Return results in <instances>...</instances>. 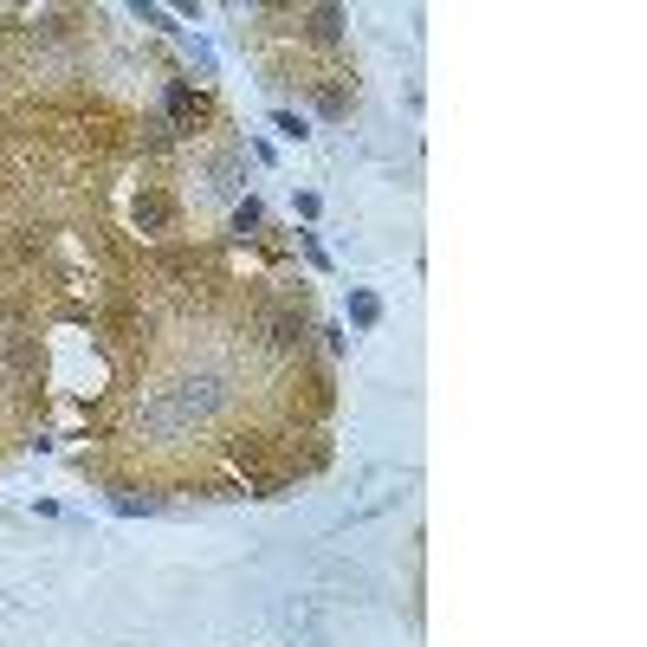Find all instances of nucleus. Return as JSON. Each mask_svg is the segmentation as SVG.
Masks as SVG:
<instances>
[{"mask_svg":"<svg viewBox=\"0 0 647 647\" xmlns=\"http://www.w3.org/2000/svg\"><path fill=\"white\" fill-rule=\"evenodd\" d=\"M220 402H227L220 376H182L175 389H162V395L143 402V428L149 434H182V428H195V421H208Z\"/></svg>","mask_w":647,"mask_h":647,"instance_id":"obj_1","label":"nucleus"},{"mask_svg":"<svg viewBox=\"0 0 647 647\" xmlns=\"http://www.w3.org/2000/svg\"><path fill=\"white\" fill-rule=\"evenodd\" d=\"M7 369H13V376H33V369H39V350H33V337H20V330L7 337Z\"/></svg>","mask_w":647,"mask_h":647,"instance_id":"obj_2","label":"nucleus"},{"mask_svg":"<svg viewBox=\"0 0 647 647\" xmlns=\"http://www.w3.org/2000/svg\"><path fill=\"white\" fill-rule=\"evenodd\" d=\"M343 33V7H311V39H337Z\"/></svg>","mask_w":647,"mask_h":647,"instance_id":"obj_3","label":"nucleus"},{"mask_svg":"<svg viewBox=\"0 0 647 647\" xmlns=\"http://www.w3.org/2000/svg\"><path fill=\"white\" fill-rule=\"evenodd\" d=\"M136 220H149V227H162V220H169V201H162V195H143V201H136Z\"/></svg>","mask_w":647,"mask_h":647,"instance_id":"obj_4","label":"nucleus"},{"mask_svg":"<svg viewBox=\"0 0 647 647\" xmlns=\"http://www.w3.org/2000/svg\"><path fill=\"white\" fill-rule=\"evenodd\" d=\"M298 337H305V324H298V318H272V343H279V350H292Z\"/></svg>","mask_w":647,"mask_h":647,"instance_id":"obj_5","label":"nucleus"}]
</instances>
